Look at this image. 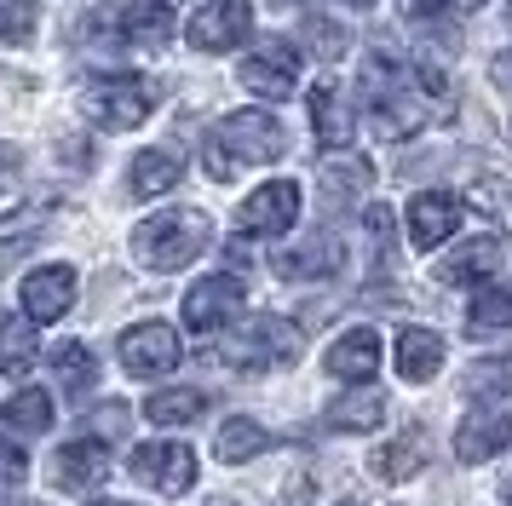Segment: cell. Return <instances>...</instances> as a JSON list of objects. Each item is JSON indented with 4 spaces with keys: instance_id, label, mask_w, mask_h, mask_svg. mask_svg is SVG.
Returning <instances> with one entry per match:
<instances>
[{
    "instance_id": "obj_13",
    "label": "cell",
    "mask_w": 512,
    "mask_h": 506,
    "mask_svg": "<svg viewBox=\"0 0 512 506\" xmlns=\"http://www.w3.org/2000/svg\"><path fill=\"white\" fill-rule=\"evenodd\" d=\"M47 466H52L47 478L58 483V489H87V483H98L110 472V449H104L98 437H75V443H64V449L47 460Z\"/></svg>"
},
{
    "instance_id": "obj_35",
    "label": "cell",
    "mask_w": 512,
    "mask_h": 506,
    "mask_svg": "<svg viewBox=\"0 0 512 506\" xmlns=\"http://www.w3.org/2000/svg\"><path fill=\"white\" fill-rule=\"evenodd\" d=\"M305 35H311V52H317V58H334V52H346V35H340L334 23H311Z\"/></svg>"
},
{
    "instance_id": "obj_7",
    "label": "cell",
    "mask_w": 512,
    "mask_h": 506,
    "mask_svg": "<svg viewBox=\"0 0 512 506\" xmlns=\"http://www.w3.org/2000/svg\"><path fill=\"white\" fill-rule=\"evenodd\" d=\"M242 305H248V288H242L236 276H202L185 294V328H196V334L231 328Z\"/></svg>"
},
{
    "instance_id": "obj_40",
    "label": "cell",
    "mask_w": 512,
    "mask_h": 506,
    "mask_svg": "<svg viewBox=\"0 0 512 506\" xmlns=\"http://www.w3.org/2000/svg\"><path fill=\"white\" fill-rule=\"evenodd\" d=\"M501 495H507V501H512V478H507V489H501Z\"/></svg>"
},
{
    "instance_id": "obj_16",
    "label": "cell",
    "mask_w": 512,
    "mask_h": 506,
    "mask_svg": "<svg viewBox=\"0 0 512 506\" xmlns=\"http://www.w3.org/2000/svg\"><path fill=\"white\" fill-rule=\"evenodd\" d=\"M438 368H443V340L432 328H403V334H397V374H403L409 386L432 380Z\"/></svg>"
},
{
    "instance_id": "obj_15",
    "label": "cell",
    "mask_w": 512,
    "mask_h": 506,
    "mask_svg": "<svg viewBox=\"0 0 512 506\" xmlns=\"http://www.w3.org/2000/svg\"><path fill=\"white\" fill-rule=\"evenodd\" d=\"M374 368H380V334L374 328H351V334H340V340L328 345V374L334 380L363 386Z\"/></svg>"
},
{
    "instance_id": "obj_17",
    "label": "cell",
    "mask_w": 512,
    "mask_h": 506,
    "mask_svg": "<svg viewBox=\"0 0 512 506\" xmlns=\"http://www.w3.org/2000/svg\"><path fill=\"white\" fill-rule=\"evenodd\" d=\"M311 121H317V138H323L328 150H346L351 144V104L334 81L311 87Z\"/></svg>"
},
{
    "instance_id": "obj_2",
    "label": "cell",
    "mask_w": 512,
    "mask_h": 506,
    "mask_svg": "<svg viewBox=\"0 0 512 506\" xmlns=\"http://www.w3.org/2000/svg\"><path fill=\"white\" fill-rule=\"evenodd\" d=\"M213 150L225 156V167H242V161H277L282 150H288V138H282V127H277V115H265V110H236V115H225L219 127H213V138H208Z\"/></svg>"
},
{
    "instance_id": "obj_3",
    "label": "cell",
    "mask_w": 512,
    "mask_h": 506,
    "mask_svg": "<svg viewBox=\"0 0 512 506\" xmlns=\"http://www.w3.org/2000/svg\"><path fill=\"white\" fill-rule=\"evenodd\" d=\"M81 110L93 115L98 127L127 133V127H139L144 115L156 110V87L144 75H104V81H93L81 92Z\"/></svg>"
},
{
    "instance_id": "obj_22",
    "label": "cell",
    "mask_w": 512,
    "mask_h": 506,
    "mask_svg": "<svg viewBox=\"0 0 512 506\" xmlns=\"http://www.w3.org/2000/svg\"><path fill=\"white\" fill-rule=\"evenodd\" d=\"M179 179H185V167L167 156V150H144V156H133V167H127L133 196H167Z\"/></svg>"
},
{
    "instance_id": "obj_19",
    "label": "cell",
    "mask_w": 512,
    "mask_h": 506,
    "mask_svg": "<svg viewBox=\"0 0 512 506\" xmlns=\"http://www.w3.org/2000/svg\"><path fill=\"white\" fill-rule=\"evenodd\" d=\"M35 357H41V345H35L29 317H18V311H0V374L24 380L29 368H35Z\"/></svg>"
},
{
    "instance_id": "obj_38",
    "label": "cell",
    "mask_w": 512,
    "mask_h": 506,
    "mask_svg": "<svg viewBox=\"0 0 512 506\" xmlns=\"http://www.w3.org/2000/svg\"><path fill=\"white\" fill-rule=\"evenodd\" d=\"M489 75H495V87H507V92H512V52H501V58L489 64Z\"/></svg>"
},
{
    "instance_id": "obj_36",
    "label": "cell",
    "mask_w": 512,
    "mask_h": 506,
    "mask_svg": "<svg viewBox=\"0 0 512 506\" xmlns=\"http://www.w3.org/2000/svg\"><path fill=\"white\" fill-rule=\"evenodd\" d=\"M12 184H18V150L0 144V190H12Z\"/></svg>"
},
{
    "instance_id": "obj_18",
    "label": "cell",
    "mask_w": 512,
    "mask_h": 506,
    "mask_svg": "<svg viewBox=\"0 0 512 506\" xmlns=\"http://www.w3.org/2000/svg\"><path fill=\"white\" fill-rule=\"evenodd\" d=\"M495 265H501V242H495V236H478V242H466V248H455L449 259H443L438 282H449V288H461V282H484Z\"/></svg>"
},
{
    "instance_id": "obj_39",
    "label": "cell",
    "mask_w": 512,
    "mask_h": 506,
    "mask_svg": "<svg viewBox=\"0 0 512 506\" xmlns=\"http://www.w3.org/2000/svg\"><path fill=\"white\" fill-rule=\"evenodd\" d=\"M87 506H133V501H87Z\"/></svg>"
},
{
    "instance_id": "obj_5",
    "label": "cell",
    "mask_w": 512,
    "mask_h": 506,
    "mask_svg": "<svg viewBox=\"0 0 512 506\" xmlns=\"http://www.w3.org/2000/svg\"><path fill=\"white\" fill-rule=\"evenodd\" d=\"M294 219H300V184L294 179L259 184L254 196L236 207V230L242 236H282V230H294Z\"/></svg>"
},
{
    "instance_id": "obj_41",
    "label": "cell",
    "mask_w": 512,
    "mask_h": 506,
    "mask_svg": "<svg viewBox=\"0 0 512 506\" xmlns=\"http://www.w3.org/2000/svg\"><path fill=\"white\" fill-rule=\"evenodd\" d=\"M357 6H374V0H357Z\"/></svg>"
},
{
    "instance_id": "obj_20",
    "label": "cell",
    "mask_w": 512,
    "mask_h": 506,
    "mask_svg": "<svg viewBox=\"0 0 512 506\" xmlns=\"http://www.w3.org/2000/svg\"><path fill=\"white\" fill-rule=\"evenodd\" d=\"M271 449V432L259 426V420H225L219 437H213V455L225 460V466H242V460H254Z\"/></svg>"
},
{
    "instance_id": "obj_6",
    "label": "cell",
    "mask_w": 512,
    "mask_h": 506,
    "mask_svg": "<svg viewBox=\"0 0 512 506\" xmlns=\"http://www.w3.org/2000/svg\"><path fill=\"white\" fill-rule=\"evenodd\" d=\"M127 472H133L144 489L185 495L190 483H196V455H190L185 443H139V449H133V460H127Z\"/></svg>"
},
{
    "instance_id": "obj_29",
    "label": "cell",
    "mask_w": 512,
    "mask_h": 506,
    "mask_svg": "<svg viewBox=\"0 0 512 506\" xmlns=\"http://www.w3.org/2000/svg\"><path fill=\"white\" fill-rule=\"evenodd\" d=\"M208 409V397L202 391H156L150 403H144V420H156V426H190V420H202Z\"/></svg>"
},
{
    "instance_id": "obj_8",
    "label": "cell",
    "mask_w": 512,
    "mask_h": 506,
    "mask_svg": "<svg viewBox=\"0 0 512 506\" xmlns=\"http://www.w3.org/2000/svg\"><path fill=\"white\" fill-rule=\"evenodd\" d=\"M179 363V328L167 322H139L121 334V368L139 374V380H156V374H173Z\"/></svg>"
},
{
    "instance_id": "obj_27",
    "label": "cell",
    "mask_w": 512,
    "mask_h": 506,
    "mask_svg": "<svg viewBox=\"0 0 512 506\" xmlns=\"http://www.w3.org/2000/svg\"><path fill=\"white\" fill-rule=\"evenodd\" d=\"M0 426H6V432H18V437L47 432V426H52V397H47V391H18V397L0 409Z\"/></svg>"
},
{
    "instance_id": "obj_11",
    "label": "cell",
    "mask_w": 512,
    "mask_h": 506,
    "mask_svg": "<svg viewBox=\"0 0 512 506\" xmlns=\"http://www.w3.org/2000/svg\"><path fill=\"white\" fill-rule=\"evenodd\" d=\"M455 230H461V202H455L449 190H420L415 202H409V242H415L420 253L443 248Z\"/></svg>"
},
{
    "instance_id": "obj_31",
    "label": "cell",
    "mask_w": 512,
    "mask_h": 506,
    "mask_svg": "<svg viewBox=\"0 0 512 506\" xmlns=\"http://www.w3.org/2000/svg\"><path fill=\"white\" fill-rule=\"evenodd\" d=\"M466 391H472V397H507V391H512V351L472 363V374H466Z\"/></svg>"
},
{
    "instance_id": "obj_9",
    "label": "cell",
    "mask_w": 512,
    "mask_h": 506,
    "mask_svg": "<svg viewBox=\"0 0 512 506\" xmlns=\"http://www.w3.org/2000/svg\"><path fill=\"white\" fill-rule=\"evenodd\" d=\"M248 92H259V98H294V81H300V46L294 41H271L259 46L254 58L242 64V75H236Z\"/></svg>"
},
{
    "instance_id": "obj_34",
    "label": "cell",
    "mask_w": 512,
    "mask_h": 506,
    "mask_svg": "<svg viewBox=\"0 0 512 506\" xmlns=\"http://www.w3.org/2000/svg\"><path fill=\"white\" fill-rule=\"evenodd\" d=\"M24 478H29L24 449H18V443H0V501H12V495L24 489Z\"/></svg>"
},
{
    "instance_id": "obj_10",
    "label": "cell",
    "mask_w": 512,
    "mask_h": 506,
    "mask_svg": "<svg viewBox=\"0 0 512 506\" xmlns=\"http://www.w3.org/2000/svg\"><path fill=\"white\" fill-rule=\"evenodd\" d=\"M248 29H254L248 0H213V6H202V12L185 23V35L202 46V52H231V46L248 41Z\"/></svg>"
},
{
    "instance_id": "obj_25",
    "label": "cell",
    "mask_w": 512,
    "mask_h": 506,
    "mask_svg": "<svg viewBox=\"0 0 512 506\" xmlns=\"http://www.w3.org/2000/svg\"><path fill=\"white\" fill-rule=\"evenodd\" d=\"M420 460H426V443H420V432H403L397 443H386V449H374V478H386V483H403V478H415L420 472Z\"/></svg>"
},
{
    "instance_id": "obj_1",
    "label": "cell",
    "mask_w": 512,
    "mask_h": 506,
    "mask_svg": "<svg viewBox=\"0 0 512 506\" xmlns=\"http://www.w3.org/2000/svg\"><path fill=\"white\" fill-rule=\"evenodd\" d=\"M208 213H196V207H173V213H156V219H144L133 230V253H139V265L150 271H185L196 253L208 248Z\"/></svg>"
},
{
    "instance_id": "obj_32",
    "label": "cell",
    "mask_w": 512,
    "mask_h": 506,
    "mask_svg": "<svg viewBox=\"0 0 512 506\" xmlns=\"http://www.w3.org/2000/svg\"><path fill=\"white\" fill-rule=\"evenodd\" d=\"M323 184L334 190V196H351V190H369V161L363 156H328L323 161Z\"/></svg>"
},
{
    "instance_id": "obj_33",
    "label": "cell",
    "mask_w": 512,
    "mask_h": 506,
    "mask_svg": "<svg viewBox=\"0 0 512 506\" xmlns=\"http://www.w3.org/2000/svg\"><path fill=\"white\" fill-rule=\"evenodd\" d=\"M35 35V0H0V41L18 46Z\"/></svg>"
},
{
    "instance_id": "obj_12",
    "label": "cell",
    "mask_w": 512,
    "mask_h": 506,
    "mask_svg": "<svg viewBox=\"0 0 512 506\" xmlns=\"http://www.w3.org/2000/svg\"><path fill=\"white\" fill-rule=\"evenodd\" d=\"M75 305V271L70 265H41L24 276V317L29 322H58Z\"/></svg>"
},
{
    "instance_id": "obj_26",
    "label": "cell",
    "mask_w": 512,
    "mask_h": 506,
    "mask_svg": "<svg viewBox=\"0 0 512 506\" xmlns=\"http://www.w3.org/2000/svg\"><path fill=\"white\" fill-rule=\"evenodd\" d=\"M466 328H472V334H501V328H512V282L478 288L472 311H466Z\"/></svg>"
},
{
    "instance_id": "obj_42",
    "label": "cell",
    "mask_w": 512,
    "mask_h": 506,
    "mask_svg": "<svg viewBox=\"0 0 512 506\" xmlns=\"http://www.w3.org/2000/svg\"><path fill=\"white\" fill-rule=\"evenodd\" d=\"M507 18H512V6H507Z\"/></svg>"
},
{
    "instance_id": "obj_23",
    "label": "cell",
    "mask_w": 512,
    "mask_h": 506,
    "mask_svg": "<svg viewBox=\"0 0 512 506\" xmlns=\"http://www.w3.org/2000/svg\"><path fill=\"white\" fill-rule=\"evenodd\" d=\"M121 29H127V41H144V46H156L173 35V6L167 0H133L127 12H116Z\"/></svg>"
},
{
    "instance_id": "obj_4",
    "label": "cell",
    "mask_w": 512,
    "mask_h": 506,
    "mask_svg": "<svg viewBox=\"0 0 512 506\" xmlns=\"http://www.w3.org/2000/svg\"><path fill=\"white\" fill-rule=\"evenodd\" d=\"M294 357H300V328L282 322V317H259L254 328H242V334L225 340V351H219V363L248 368V374L277 368V363H294Z\"/></svg>"
},
{
    "instance_id": "obj_21",
    "label": "cell",
    "mask_w": 512,
    "mask_h": 506,
    "mask_svg": "<svg viewBox=\"0 0 512 506\" xmlns=\"http://www.w3.org/2000/svg\"><path fill=\"white\" fill-rule=\"evenodd\" d=\"M386 420V397L380 391H351V397H340V403H328V426L334 432H374Z\"/></svg>"
},
{
    "instance_id": "obj_14",
    "label": "cell",
    "mask_w": 512,
    "mask_h": 506,
    "mask_svg": "<svg viewBox=\"0 0 512 506\" xmlns=\"http://www.w3.org/2000/svg\"><path fill=\"white\" fill-rule=\"evenodd\" d=\"M512 443V420L507 414H466L461 420V432H455V460L461 466H478V460H489V455H501Z\"/></svg>"
},
{
    "instance_id": "obj_28",
    "label": "cell",
    "mask_w": 512,
    "mask_h": 506,
    "mask_svg": "<svg viewBox=\"0 0 512 506\" xmlns=\"http://www.w3.org/2000/svg\"><path fill=\"white\" fill-rule=\"evenodd\" d=\"M52 374L64 380V391H75V397H81V391L98 380V357L81 340H64V345H52Z\"/></svg>"
},
{
    "instance_id": "obj_37",
    "label": "cell",
    "mask_w": 512,
    "mask_h": 506,
    "mask_svg": "<svg viewBox=\"0 0 512 506\" xmlns=\"http://www.w3.org/2000/svg\"><path fill=\"white\" fill-rule=\"evenodd\" d=\"M403 12L409 18H438V12H449V0H403Z\"/></svg>"
},
{
    "instance_id": "obj_30",
    "label": "cell",
    "mask_w": 512,
    "mask_h": 506,
    "mask_svg": "<svg viewBox=\"0 0 512 506\" xmlns=\"http://www.w3.org/2000/svg\"><path fill=\"white\" fill-rule=\"evenodd\" d=\"M466 202L478 207L484 219H495L501 230H512V184L507 179H472L466 184Z\"/></svg>"
},
{
    "instance_id": "obj_43",
    "label": "cell",
    "mask_w": 512,
    "mask_h": 506,
    "mask_svg": "<svg viewBox=\"0 0 512 506\" xmlns=\"http://www.w3.org/2000/svg\"><path fill=\"white\" fill-rule=\"evenodd\" d=\"M478 6H484V0H478Z\"/></svg>"
},
{
    "instance_id": "obj_24",
    "label": "cell",
    "mask_w": 512,
    "mask_h": 506,
    "mask_svg": "<svg viewBox=\"0 0 512 506\" xmlns=\"http://www.w3.org/2000/svg\"><path fill=\"white\" fill-rule=\"evenodd\" d=\"M334 265H340V242H334V236H317V242H305V248L277 253V271L294 276V282H305V276H328Z\"/></svg>"
}]
</instances>
